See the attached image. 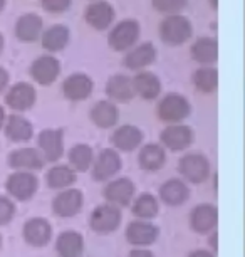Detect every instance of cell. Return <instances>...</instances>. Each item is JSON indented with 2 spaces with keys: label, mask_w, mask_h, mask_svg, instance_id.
Segmentation results:
<instances>
[{
  "label": "cell",
  "mask_w": 245,
  "mask_h": 257,
  "mask_svg": "<svg viewBox=\"0 0 245 257\" xmlns=\"http://www.w3.org/2000/svg\"><path fill=\"white\" fill-rule=\"evenodd\" d=\"M191 24L186 17L175 14V16H168L160 26V34L163 42L170 46H180L186 42L191 37Z\"/></svg>",
  "instance_id": "cell-1"
},
{
  "label": "cell",
  "mask_w": 245,
  "mask_h": 257,
  "mask_svg": "<svg viewBox=\"0 0 245 257\" xmlns=\"http://www.w3.org/2000/svg\"><path fill=\"white\" fill-rule=\"evenodd\" d=\"M139 37V24L136 21H123L109 34V46L114 51H126L129 49Z\"/></svg>",
  "instance_id": "cell-2"
},
{
  "label": "cell",
  "mask_w": 245,
  "mask_h": 257,
  "mask_svg": "<svg viewBox=\"0 0 245 257\" xmlns=\"http://www.w3.org/2000/svg\"><path fill=\"white\" fill-rule=\"evenodd\" d=\"M158 114L163 121H181L190 114V103L180 94H166L158 104Z\"/></svg>",
  "instance_id": "cell-3"
},
{
  "label": "cell",
  "mask_w": 245,
  "mask_h": 257,
  "mask_svg": "<svg viewBox=\"0 0 245 257\" xmlns=\"http://www.w3.org/2000/svg\"><path fill=\"white\" fill-rule=\"evenodd\" d=\"M180 172L183 173V177L186 180H190L191 183H201L206 180V177H208L210 165L206 162L205 157L191 153V155H186V157L181 158Z\"/></svg>",
  "instance_id": "cell-4"
},
{
  "label": "cell",
  "mask_w": 245,
  "mask_h": 257,
  "mask_svg": "<svg viewBox=\"0 0 245 257\" xmlns=\"http://www.w3.org/2000/svg\"><path fill=\"white\" fill-rule=\"evenodd\" d=\"M119 222H121V212L113 205H99L91 215V227L101 234L116 230Z\"/></svg>",
  "instance_id": "cell-5"
},
{
  "label": "cell",
  "mask_w": 245,
  "mask_h": 257,
  "mask_svg": "<svg viewBox=\"0 0 245 257\" xmlns=\"http://www.w3.org/2000/svg\"><path fill=\"white\" fill-rule=\"evenodd\" d=\"M7 190L19 200H27L37 190V178L29 172H17L9 177Z\"/></svg>",
  "instance_id": "cell-6"
},
{
  "label": "cell",
  "mask_w": 245,
  "mask_h": 257,
  "mask_svg": "<svg viewBox=\"0 0 245 257\" xmlns=\"http://www.w3.org/2000/svg\"><path fill=\"white\" fill-rule=\"evenodd\" d=\"M61 72V66L59 61L52 56H42L39 59L34 61V64L31 67V74L39 84L42 86H49L52 84L57 76Z\"/></svg>",
  "instance_id": "cell-7"
},
{
  "label": "cell",
  "mask_w": 245,
  "mask_h": 257,
  "mask_svg": "<svg viewBox=\"0 0 245 257\" xmlns=\"http://www.w3.org/2000/svg\"><path fill=\"white\" fill-rule=\"evenodd\" d=\"M86 21L91 27L104 31L114 21V9L111 4L104 2V0H96L86 11Z\"/></svg>",
  "instance_id": "cell-8"
},
{
  "label": "cell",
  "mask_w": 245,
  "mask_h": 257,
  "mask_svg": "<svg viewBox=\"0 0 245 257\" xmlns=\"http://www.w3.org/2000/svg\"><path fill=\"white\" fill-rule=\"evenodd\" d=\"M119 168H121L119 155L114 152V150H103L94 163L93 177L96 180L104 182V180H108V178H111L114 173H118Z\"/></svg>",
  "instance_id": "cell-9"
},
{
  "label": "cell",
  "mask_w": 245,
  "mask_h": 257,
  "mask_svg": "<svg viewBox=\"0 0 245 257\" xmlns=\"http://www.w3.org/2000/svg\"><path fill=\"white\" fill-rule=\"evenodd\" d=\"M62 91H64L67 99L83 101L89 98V94L93 93V81L86 74H73L64 81Z\"/></svg>",
  "instance_id": "cell-10"
},
{
  "label": "cell",
  "mask_w": 245,
  "mask_h": 257,
  "mask_svg": "<svg viewBox=\"0 0 245 257\" xmlns=\"http://www.w3.org/2000/svg\"><path fill=\"white\" fill-rule=\"evenodd\" d=\"M6 101L12 109L26 111L32 108V104L36 103V89L27 82H17L7 93Z\"/></svg>",
  "instance_id": "cell-11"
},
{
  "label": "cell",
  "mask_w": 245,
  "mask_h": 257,
  "mask_svg": "<svg viewBox=\"0 0 245 257\" xmlns=\"http://www.w3.org/2000/svg\"><path fill=\"white\" fill-rule=\"evenodd\" d=\"M52 207H54V212L57 215L73 217L81 210V207H83V193L79 190H76V188L62 192L54 198Z\"/></svg>",
  "instance_id": "cell-12"
},
{
  "label": "cell",
  "mask_w": 245,
  "mask_h": 257,
  "mask_svg": "<svg viewBox=\"0 0 245 257\" xmlns=\"http://www.w3.org/2000/svg\"><path fill=\"white\" fill-rule=\"evenodd\" d=\"M161 143L165 145L166 148L170 150H185L193 140V133L188 126H181V124H175V126H168L165 132L161 133Z\"/></svg>",
  "instance_id": "cell-13"
},
{
  "label": "cell",
  "mask_w": 245,
  "mask_h": 257,
  "mask_svg": "<svg viewBox=\"0 0 245 257\" xmlns=\"http://www.w3.org/2000/svg\"><path fill=\"white\" fill-rule=\"evenodd\" d=\"M52 235V229L49 225V222L44 219H31L24 227V237L31 245L42 247L49 242Z\"/></svg>",
  "instance_id": "cell-14"
},
{
  "label": "cell",
  "mask_w": 245,
  "mask_h": 257,
  "mask_svg": "<svg viewBox=\"0 0 245 257\" xmlns=\"http://www.w3.org/2000/svg\"><path fill=\"white\" fill-rule=\"evenodd\" d=\"M39 147L44 152V157L49 162H56L62 157L64 145H62L61 130H46L39 135Z\"/></svg>",
  "instance_id": "cell-15"
},
{
  "label": "cell",
  "mask_w": 245,
  "mask_h": 257,
  "mask_svg": "<svg viewBox=\"0 0 245 257\" xmlns=\"http://www.w3.org/2000/svg\"><path fill=\"white\" fill-rule=\"evenodd\" d=\"M9 163H11V167L16 170H21V168L41 170L44 167V158H42L39 152L34 148H21V150H16V152L11 153Z\"/></svg>",
  "instance_id": "cell-16"
},
{
  "label": "cell",
  "mask_w": 245,
  "mask_h": 257,
  "mask_svg": "<svg viewBox=\"0 0 245 257\" xmlns=\"http://www.w3.org/2000/svg\"><path fill=\"white\" fill-rule=\"evenodd\" d=\"M218 220V212L213 205H208V203H203V205H198L191 213V227L196 232H205L212 230L215 225H217Z\"/></svg>",
  "instance_id": "cell-17"
},
{
  "label": "cell",
  "mask_w": 245,
  "mask_h": 257,
  "mask_svg": "<svg viewBox=\"0 0 245 257\" xmlns=\"http://www.w3.org/2000/svg\"><path fill=\"white\" fill-rule=\"evenodd\" d=\"M42 32V19L37 14H26L16 24L17 37L24 42H34Z\"/></svg>",
  "instance_id": "cell-18"
},
{
  "label": "cell",
  "mask_w": 245,
  "mask_h": 257,
  "mask_svg": "<svg viewBox=\"0 0 245 257\" xmlns=\"http://www.w3.org/2000/svg\"><path fill=\"white\" fill-rule=\"evenodd\" d=\"M104 195L109 202L118 203V205H128L134 195V185L128 178H119L111 182L104 190Z\"/></svg>",
  "instance_id": "cell-19"
},
{
  "label": "cell",
  "mask_w": 245,
  "mask_h": 257,
  "mask_svg": "<svg viewBox=\"0 0 245 257\" xmlns=\"http://www.w3.org/2000/svg\"><path fill=\"white\" fill-rule=\"evenodd\" d=\"M84 242L79 232L69 230L59 235L56 244V250L61 257H79L83 254Z\"/></svg>",
  "instance_id": "cell-20"
},
{
  "label": "cell",
  "mask_w": 245,
  "mask_h": 257,
  "mask_svg": "<svg viewBox=\"0 0 245 257\" xmlns=\"http://www.w3.org/2000/svg\"><path fill=\"white\" fill-rule=\"evenodd\" d=\"M126 237L131 244L136 245H148L153 244L158 237V229L148 222H131L126 230Z\"/></svg>",
  "instance_id": "cell-21"
},
{
  "label": "cell",
  "mask_w": 245,
  "mask_h": 257,
  "mask_svg": "<svg viewBox=\"0 0 245 257\" xmlns=\"http://www.w3.org/2000/svg\"><path fill=\"white\" fill-rule=\"evenodd\" d=\"M156 57V49L151 42H145V44H139L134 47L133 51H129L126 57H124V64L129 69H141L148 64H151Z\"/></svg>",
  "instance_id": "cell-22"
},
{
  "label": "cell",
  "mask_w": 245,
  "mask_h": 257,
  "mask_svg": "<svg viewBox=\"0 0 245 257\" xmlns=\"http://www.w3.org/2000/svg\"><path fill=\"white\" fill-rule=\"evenodd\" d=\"M191 56L200 64H213L218 59V44L215 39L201 37L191 46Z\"/></svg>",
  "instance_id": "cell-23"
},
{
  "label": "cell",
  "mask_w": 245,
  "mask_h": 257,
  "mask_svg": "<svg viewBox=\"0 0 245 257\" xmlns=\"http://www.w3.org/2000/svg\"><path fill=\"white\" fill-rule=\"evenodd\" d=\"M133 89L145 99H155L161 91L160 79L151 72H139L133 79Z\"/></svg>",
  "instance_id": "cell-24"
},
{
  "label": "cell",
  "mask_w": 245,
  "mask_h": 257,
  "mask_svg": "<svg viewBox=\"0 0 245 257\" xmlns=\"http://www.w3.org/2000/svg\"><path fill=\"white\" fill-rule=\"evenodd\" d=\"M71 32L66 26H52L42 34V47L51 52L64 49L69 42Z\"/></svg>",
  "instance_id": "cell-25"
},
{
  "label": "cell",
  "mask_w": 245,
  "mask_h": 257,
  "mask_svg": "<svg viewBox=\"0 0 245 257\" xmlns=\"http://www.w3.org/2000/svg\"><path fill=\"white\" fill-rule=\"evenodd\" d=\"M143 135L141 132L136 128V126L131 124H124L121 128H118L113 135V143L116 145L119 150H124V152H131L141 143Z\"/></svg>",
  "instance_id": "cell-26"
},
{
  "label": "cell",
  "mask_w": 245,
  "mask_h": 257,
  "mask_svg": "<svg viewBox=\"0 0 245 257\" xmlns=\"http://www.w3.org/2000/svg\"><path fill=\"white\" fill-rule=\"evenodd\" d=\"M91 119L99 128H111L118 121V108L108 101H99L91 109Z\"/></svg>",
  "instance_id": "cell-27"
},
{
  "label": "cell",
  "mask_w": 245,
  "mask_h": 257,
  "mask_svg": "<svg viewBox=\"0 0 245 257\" xmlns=\"http://www.w3.org/2000/svg\"><path fill=\"white\" fill-rule=\"evenodd\" d=\"M106 93L109 98L118 101H128L134 96L133 81L126 76H113L106 84Z\"/></svg>",
  "instance_id": "cell-28"
},
{
  "label": "cell",
  "mask_w": 245,
  "mask_h": 257,
  "mask_svg": "<svg viewBox=\"0 0 245 257\" xmlns=\"http://www.w3.org/2000/svg\"><path fill=\"white\" fill-rule=\"evenodd\" d=\"M160 195L163 198V202L168 205H181L183 202H186V198L190 195L188 187L180 180H168L165 185L161 187Z\"/></svg>",
  "instance_id": "cell-29"
},
{
  "label": "cell",
  "mask_w": 245,
  "mask_h": 257,
  "mask_svg": "<svg viewBox=\"0 0 245 257\" xmlns=\"http://www.w3.org/2000/svg\"><path fill=\"white\" fill-rule=\"evenodd\" d=\"M165 160H166L165 150L160 145H146L139 152V165H141V168L148 170V172L160 170L165 165Z\"/></svg>",
  "instance_id": "cell-30"
},
{
  "label": "cell",
  "mask_w": 245,
  "mask_h": 257,
  "mask_svg": "<svg viewBox=\"0 0 245 257\" xmlns=\"http://www.w3.org/2000/svg\"><path fill=\"white\" fill-rule=\"evenodd\" d=\"M6 132L14 142H29L32 138V124L21 116H9Z\"/></svg>",
  "instance_id": "cell-31"
},
{
  "label": "cell",
  "mask_w": 245,
  "mask_h": 257,
  "mask_svg": "<svg viewBox=\"0 0 245 257\" xmlns=\"http://www.w3.org/2000/svg\"><path fill=\"white\" fill-rule=\"evenodd\" d=\"M193 82L201 93H212L218 86V72L213 67L203 66L195 71Z\"/></svg>",
  "instance_id": "cell-32"
},
{
  "label": "cell",
  "mask_w": 245,
  "mask_h": 257,
  "mask_svg": "<svg viewBox=\"0 0 245 257\" xmlns=\"http://www.w3.org/2000/svg\"><path fill=\"white\" fill-rule=\"evenodd\" d=\"M69 162L78 172H86L93 163V150L88 145H76L69 152Z\"/></svg>",
  "instance_id": "cell-33"
},
{
  "label": "cell",
  "mask_w": 245,
  "mask_h": 257,
  "mask_svg": "<svg viewBox=\"0 0 245 257\" xmlns=\"http://www.w3.org/2000/svg\"><path fill=\"white\" fill-rule=\"evenodd\" d=\"M76 182V175L71 168L67 167H54L47 175V183L52 188H64L73 185Z\"/></svg>",
  "instance_id": "cell-34"
},
{
  "label": "cell",
  "mask_w": 245,
  "mask_h": 257,
  "mask_svg": "<svg viewBox=\"0 0 245 257\" xmlns=\"http://www.w3.org/2000/svg\"><path fill=\"white\" fill-rule=\"evenodd\" d=\"M133 213L138 217H141V219H151V217H155L158 213V202L156 198L153 195H141L136 200L133 207Z\"/></svg>",
  "instance_id": "cell-35"
},
{
  "label": "cell",
  "mask_w": 245,
  "mask_h": 257,
  "mask_svg": "<svg viewBox=\"0 0 245 257\" xmlns=\"http://www.w3.org/2000/svg\"><path fill=\"white\" fill-rule=\"evenodd\" d=\"M151 2L158 12L170 14V16L178 14L186 6V0H151Z\"/></svg>",
  "instance_id": "cell-36"
},
{
  "label": "cell",
  "mask_w": 245,
  "mask_h": 257,
  "mask_svg": "<svg viewBox=\"0 0 245 257\" xmlns=\"http://www.w3.org/2000/svg\"><path fill=\"white\" fill-rule=\"evenodd\" d=\"M14 212H16L14 203L6 197H0V225L11 222L14 217Z\"/></svg>",
  "instance_id": "cell-37"
},
{
  "label": "cell",
  "mask_w": 245,
  "mask_h": 257,
  "mask_svg": "<svg viewBox=\"0 0 245 257\" xmlns=\"http://www.w3.org/2000/svg\"><path fill=\"white\" fill-rule=\"evenodd\" d=\"M71 6V0H42V7L51 14H62Z\"/></svg>",
  "instance_id": "cell-38"
},
{
  "label": "cell",
  "mask_w": 245,
  "mask_h": 257,
  "mask_svg": "<svg viewBox=\"0 0 245 257\" xmlns=\"http://www.w3.org/2000/svg\"><path fill=\"white\" fill-rule=\"evenodd\" d=\"M7 82H9V72L4 67H0V91H4Z\"/></svg>",
  "instance_id": "cell-39"
},
{
  "label": "cell",
  "mask_w": 245,
  "mask_h": 257,
  "mask_svg": "<svg viewBox=\"0 0 245 257\" xmlns=\"http://www.w3.org/2000/svg\"><path fill=\"white\" fill-rule=\"evenodd\" d=\"M129 257H153V254L148 250H133Z\"/></svg>",
  "instance_id": "cell-40"
},
{
  "label": "cell",
  "mask_w": 245,
  "mask_h": 257,
  "mask_svg": "<svg viewBox=\"0 0 245 257\" xmlns=\"http://www.w3.org/2000/svg\"><path fill=\"white\" fill-rule=\"evenodd\" d=\"M188 257H215V255L206 250H195V252H191Z\"/></svg>",
  "instance_id": "cell-41"
},
{
  "label": "cell",
  "mask_w": 245,
  "mask_h": 257,
  "mask_svg": "<svg viewBox=\"0 0 245 257\" xmlns=\"http://www.w3.org/2000/svg\"><path fill=\"white\" fill-rule=\"evenodd\" d=\"M4 121H6V111H4V108L0 106V128L4 126Z\"/></svg>",
  "instance_id": "cell-42"
},
{
  "label": "cell",
  "mask_w": 245,
  "mask_h": 257,
  "mask_svg": "<svg viewBox=\"0 0 245 257\" xmlns=\"http://www.w3.org/2000/svg\"><path fill=\"white\" fill-rule=\"evenodd\" d=\"M2 47H4V37H2V34H0V51H2Z\"/></svg>",
  "instance_id": "cell-43"
},
{
  "label": "cell",
  "mask_w": 245,
  "mask_h": 257,
  "mask_svg": "<svg viewBox=\"0 0 245 257\" xmlns=\"http://www.w3.org/2000/svg\"><path fill=\"white\" fill-rule=\"evenodd\" d=\"M4 6H6V0H0V11L4 9Z\"/></svg>",
  "instance_id": "cell-44"
},
{
  "label": "cell",
  "mask_w": 245,
  "mask_h": 257,
  "mask_svg": "<svg viewBox=\"0 0 245 257\" xmlns=\"http://www.w3.org/2000/svg\"><path fill=\"white\" fill-rule=\"evenodd\" d=\"M210 2H212V7L213 9H217V0H210Z\"/></svg>",
  "instance_id": "cell-45"
},
{
  "label": "cell",
  "mask_w": 245,
  "mask_h": 257,
  "mask_svg": "<svg viewBox=\"0 0 245 257\" xmlns=\"http://www.w3.org/2000/svg\"><path fill=\"white\" fill-rule=\"evenodd\" d=\"M0 245H2V237H0Z\"/></svg>",
  "instance_id": "cell-46"
}]
</instances>
